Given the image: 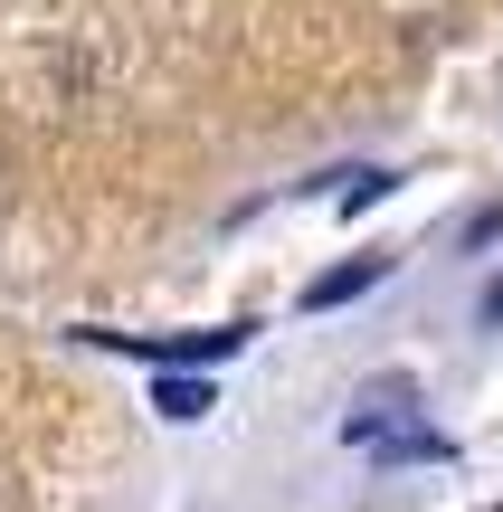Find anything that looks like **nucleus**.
<instances>
[{
	"mask_svg": "<svg viewBox=\"0 0 503 512\" xmlns=\"http://www.w3.org/2000/svg\"><path fill=\"white\" fill-rule=\"evenodd\" d=\"M342 446L390 456V465H447V427L418 418V380H371L361 408L342 418Z\"/></svg>",
	"mask_w": 503,
	"mask_h": 512,
	"instance_id": "1",
	"label": "nucleus"
},
{
	"mask_svg": "<svg viewBox=\"0 0 503 512\" xmlns=\"http://www.w3.org/2000/svg\"><path fill=\"white\" fill-rule=\"evenodd\" d=\"M247 332H257V323H219V332H105V323H86L76 342L133 351V361H152V370H209V361H238Z\"/></svg>",
	"mask_w": 503,
	"mask_h": 512,
	"instance_id": "2",
	"label": "nucleus"
},
{
	"mask_svg": "<svg viewBox=\"0 0 503 512\" xmlns=\"http://www.w3.org/2000/svg\"><path fill=\"white\" fill-rule=\"evenodd\" d=\"M390 266H399V256H380V247H371V256H342L333 275H314V285H304V304H314V313H333V304H352V294H371Z\"/></svg>",
	"mask_w": 503,
	"mask_h": 512,
	"instance_id": "3",
	"label": "nucleus"
},
{
	"mask_svg": "<svg viewBox=\"0 0 503 512\" xmlns=\"http://www.w3.org/2000/svg\"><path fill=\"white\" fill-rule=\"evenodd\" d=\"M152 408H162L171 427H190V418L219 408V380H200V370H162V380H152Z\"/></svg>",
	"mask_w": 503,
	"mask_h": 512,
	"instance_id": "4",
	"label": "nucleus"
},
{
	"mask_svg": "<svg viewBox=\"0 0 503 512\" xmlns=\"http://www.w3.org/2000/svg\"><path fill=\"white\" fill-rule=\"evenodd\" d=\"M390 190H399L390 171H352V190H342V219H371V209L390 200Z\"/></svg>",
	"mask_w": 503,
	"mask_h": 512,
	"instance_id": "5",
	"label": "nucleus"
}]
</instances>
